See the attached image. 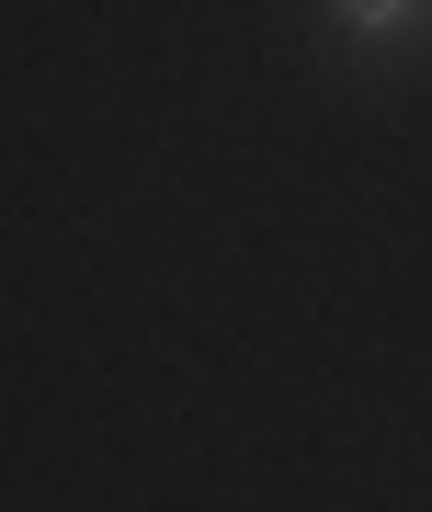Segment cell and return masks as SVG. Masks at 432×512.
I'll return each instance as SVG.
<instances>
[{"mask_svg":"<svg viewBox=\"0 0 432 512\" xmlns=\"http://www.w3.org/2000/svg\"><path fill=\"white\" fill-rule=\"evenodd\" d=\"M330 12H342L353 35H410V23H421V0H330Z\"/></svg>","mask_w":432,"mask_h":512,"instance_id":"6da1fadb","label":"cell"}]
</instances>
